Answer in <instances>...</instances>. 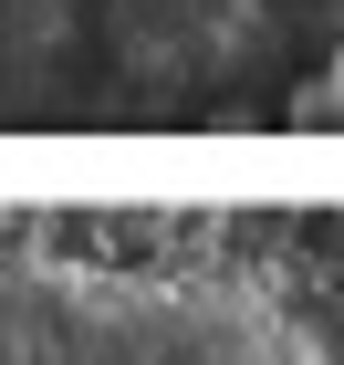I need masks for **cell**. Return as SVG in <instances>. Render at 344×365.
<instances>
[{
  "mask_svg": "<svg viewBox=\"0 0 344 365\" xmlns=\"http://www.w3.org/2000/svg\"><path fill=\"white\" fill-rule=\"evenodd\" d=\"M0 365H323L240 282L0 261Z\"/></svg>",
  "mask_w": 344,
  "mask_h": 365,
  "instance_id": "cell-1",
  "label": "cell"
},
{
  "mask_svg": "<svg viewBox=\"0 0 344 365\" xmlns=\"http://www.w3.org/2000/svg\"><path fill=\"white\" fill-rule=\"evenodd\" d=\"M303 115H313V125H344V53H334V73L303 94Z\"/></svg>",
  "mask_w": 344,
  "mask_h": 365,
  "instance_id": "cell-2",
  "label": "cell"
}]
</instances>
